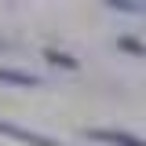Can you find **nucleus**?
I'll return each mask as SVG.
<instances>
[{
	"label": "nucleus",
	"mask_w": 146,
	"mask_h": 146,
	"mask_svg": "<svg viewBox=\"0 0 146 146\" xmlns=\"http://www.w3.org/2000/svg\"><path fill=\"white\" fill-rule=\"evenodd\" d=\"M4 48H7V44H4V40H0V51H4Z\"/></svg>",
	"instance_id": "7"
},
{
	"label": "nucleus",
	"mask_w": 146,
	"mask_h": 146,
	"mask_svg": "<svg viewBox=\"0 0 146 146\" xmlns=\"http://www.w3.org/2000/svg\"><path fill=\"white\" fill-rule=\"evenodd\" d=\"M0 84H11V88H36L40 84V73H26L15 66H0Z\"/></svg>",
	"instance_id": "3"
},
{
	"label": "nucleus",
	"mask_w": 146,
	"mask_h": 146,
	"mask_svg": "<svg viewBox=\"0 0 146 146\" xmlns=\"http://www.w3.org/2000/svg\"><path fill=\"white\" fill-rule=\"evenodd\" d=\"M44 62L55 66V70H66V73H77L80 70V58L70 51H58V48H44Z\"/></svg>",
	"instance_id": "4"
},
{
	"label": "nucleus",
	"mask_w": 146,
	"mask_h": 146,
	"mask_svg": "<svg viewBox=\"0 0 146 146\" xmlns=\"http://www.w3.org/2000/svg\"><path fill=\"white\" fill-rule=\"evenodd\" d=\"M106 7L110 11H128V15H131V11H143V4H135V0H110Z\"/></svg>",
	"instance_id": "6"
},
{
	"label": "nucleus",
	"mask_w": 146,
	"mask_h": 146,
	"mask_svg": "<svg viewBox=\"0 0 146 146\" xmlns=\"http://www.w3.org/2000/svg\"><path fill=\"white\" fill-rule=\"evenodd\" d=\"M0 135H4V139H15V143H22V146H62L58 139H51V135L29 131V128L15 124V121H4V117H0Z\"/></svg>",
	"instance_id": "2"
},
{
	"label": "nucleus",
	"mask_w": 146,
	"mask_h": 146,
	"mask_svg": "<svg viewBox=\"0 0 146 146\" xmlns=\"http://www.w3.org/2000/svg\"><path fill=\"white\" fill-rule=\"evenodd\" d=\"M117 51L121 55H131V58H146V44L139 40V36H117Z\"/></svg>",
	"instance_id": "5"
},
{
	"label": "nucleus",
	"mask_w": 146,
	"mask_h": 146,
	"mask_svg": "<svg viewBox=\"0 0 146 146\" xmlns=\"http://www.w3.org/2000/svg\"><path fill=\"white\" fill-rule=\"evenodd\" d=\"M80 135L91 143H102V146H146L143 135H135L128 128H84Z\"/></svg>",
	"instance_id": "1"
}]
</instances>
